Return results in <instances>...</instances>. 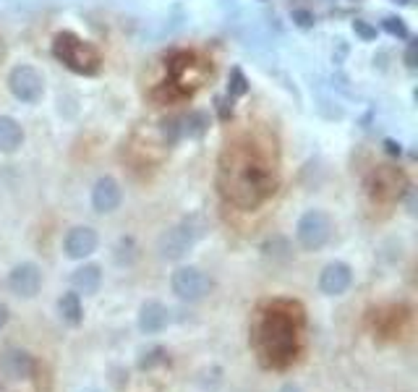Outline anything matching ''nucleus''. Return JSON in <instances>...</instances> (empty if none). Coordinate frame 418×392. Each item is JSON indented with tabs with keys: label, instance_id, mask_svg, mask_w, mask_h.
Segmentation results:
<instances>
[{
	"label": "nucleus",
	"instance_id": "obj_1",
	"mask_svg": "<svg viewBox=\"0 0 418 392\" xmlns=\"http://www.w3.org/2000/svg\"><path fill=\"white\" fill-rule=\"evenodd\" d=\"M219 194L238 209H257L278 188L275 167L257 144H228L219 157Z\"/></svg>",
	"mask_w": 418,
	"mask_h": 392
},
{
	"label": "nucleus",
	"instance_id": "obj_2",
	"mask_svg": "<svg viewBox=\"0 0 418 392\" xmlns=\"http://www.w3.org/2000/svg\"><path fill=\"white\" fill-rule=\"evenodd\" d=\"M303 309L296 301H272L261 309L254 327V348L261 366L285 369L301 348Z\"/></svg>",
	"mask_w": 418,
	"mask_h": 392
},
{
	"label": "nucleus",
	"instance_id": "obj_3",
	"mask_svg": "<svg viewBox=\"0 0 418 392\" xmlns=\"http://www.w3.org/2000/svg\"><path fill=\"white\" fill-rule=\"evenodd\" d=\"M52 55L69 71L81 74V76H94L102 63L100 52L92 48L89 42L76 37L73 31H60L55 42H52Z\"/></svg>",
	"mask_w": 418,
	"mask_h": 392
},
{
	"label": "nucleus",
	"instance_id": "obj_4",
	"mask_svg": "<svg viewBox=\"0 0 418 392\" xmlns=\"http://www.w3.org/2000/svg\"><path fill=\"white\" fill-rule=\"evenodd\" d=\"M296 235H298V244L309 251H317L329 241L332 235V223L324 212L319 209H311L298 220V227H296Z\"/></svg>",
	"mask_w": 418,
	"mask_h": 392
},
{
	"label": "nucleus",
	"instance_id": "obj_5",
	"mask_svg": "<svg viewBox=\"0 0 418 392\" xmlns=\"http://www.w3.org/2000/svg\"><path fill=\"white\" fill-rule=\"evenodd\" d=\"M173 293L180 301H201L209 293V277L196 267H180L173 274Z\"/></svg>",
	"mask_w": 418,
	"mask_h": 392
},
{
	"label": "nucleus",
	"instance_id": "obj_6",
	"mask_svg": "<svg viewBox=\"0 0 418 392\" xmlns=\"http://www.w3.org/2000/svg\"><path fill=\"white\" fill-rule=\"evenodd\" d=\"M8 87L13 92V97L21 102H37L42 97V76L31 66H16L8 76Z\"/></svg>",
	"mask_w": 418,
	"mask_h": 392
},
{
	"label": "nucleus",
	"instance_id": "obj_7",
	"mask_svg": "<svg viewBox=\"0 0 418 392\" xmlns=\"http://www.w3.org/2000/svg\"><path fill=\"white\" fill-rule=\"evenodd\" d=\"M403 186H405V178L395 167H379L368 178V191L377 202H395Z\"/></svg>",
	"mask_w": 418,
	"mask_h": 392
},
{
	"label": "nucleus",
	"instance_id": "obj_8",
	"mask_svg": "<svg viewBox=\"0 0 418 392\" xmlns=\"http://www.w3.org/2000/svg\"><path fill=\"white\" fill-rule=\"evenodd\" d=\"M196 241V230L191 227V223H180L178 227H173L159 238V256L162 259H180L189 251Z\"/></svg>",
	"mask_w": 418,
	"mask_h": 392
},
{
	"label": "nucleus",
	"instance_id": "obj_9",
	"mask_svg": "<svg viewBox=\"0 0 418 392\" xmlns=\"http://www.w3.org/2000/svg\"><path fill=\"white\" fill-rule=\"evenodd\" d=\"M8 285H10V290L16 295H21V298H34L42 285V272L37 270V265H29V262H27V265H19V267H13V272H10L8 277Z\"/></svg>",
	"mask_w": 418,
	"mask_h": 392
},
{
	"label": "nucleus",
	"instance_id": "obj_10",
	"mask_svg": "<svg viewBox=\"0 0 418 392\" xmlns=\"http://www.w3.org/2000/svg\"><path fill=\"white\" fill-rule=\"evenodd\" d=\"M350 283H353V272H350V267L343 265V262L327 265L324 272H322V277H319V288H322V293H327V295H343L350 288Z\"/></svg>",
	"mask_w": 418,
	"mask_h": 392
},
{
	"label": "nucleus",
	"instance_id": "obj_11",
	"mask_svg": "<svg viewBox=\"0 0 418 392\" xmlns=\"http://www.w3.org/2000/svg\"><path fill=\"white\" fill-rule=\"evenodd\" d=\"M120 199H123V191H120L118 181L115 178H100L97 183H94V191H92V204L97 212H113V209H118Z\"/></svg>",
	"mask_w": 418,
	"mask_h": 392
},
{
	"label": "nucleus",
	"instance_id": "obj_12",
	"mask_svg": "<svg viewBox=\"0 0 418 392\" xmlns=\"http://www.w3.org/2000/svg\"><path fill=\"white\" fill-rule=\"evenodd\" d=\"M66 254L71 259H84L97 251V233L92 227H73L69 235H66Z\"/></svg>",
	"mask_w": 418,
	"mask_h": 392
},
{
	"label": "nucleus",
	"instance_id": "obj_13",
	"mask_svg": "<svg viewBox=\"0 0 418 392\" xmlns=\"http://www.w3.org/2000/svg\"><path fill=\"white\" fill-rule=\"evenodd\" d=\"M168 322H170V312L162 304H159V301H150V304L141 306V312H139L141 332L157 335V332H162V330L168 327Z\"/></svg>",
	"mask_w": 418,
	"mask_h": 392
},
{
	"label": "nucleus",
	"instance_id": "obj_14",
	"mask_svg": "<svg viewBox=\"0 0 418 392\" xmlns=\"http://www.w3.org/2000/svg\"><path fill=\"white\" fill-rule=\"evenodd\" d=\"M21 141H24V131L19 123L10 115H0V152H6V155L16 152Z\"/></svg>",
	"mask_w": 418,
	"mask_h": 392
},
{
	"label": "nucleus",
	"instance_id": "obj_15",
	"mask_svg": "<svg viewBox=\"0 0 418 392\" xmlns=\"http://www.w3.org/2000/svg\"><path fill=\"white\" fill-rule=\"evenodd\" d=\"M71 283H73V288L81 290V293H97V288H100V283H102L100 267L97 265L79 267V270L73 272V277H71Z\"/></svg>",
	"mask_w": 418,
	"mask_h": 392
},
{
	"label": "nucleus",
	"instance_id": "obj_16",
	"mask_svg": "<svg viewBox=\"0 0 418 392\" xmlns=\"http://www.w3.org/2000/svg\"><path fill=\"white\" fill-rule=\"evenodd\" d=\"M60 314L69 319L71 324H79L81 316H84V312H81V301L76 293H66L63 298H60Z\"/></svg>",
	"mask_w": 418,
	"mask_h": 392
},
{
	"label": "nucleus",
	"instance_id": "obj_17",
	"mask_svg": "<svg viewBox=\"0 0 418 392\" xmlns=\"http://www.w3.org/2000/svg\"><path fill=\"white\" fill-rule=\"evenodd\" d=\"M382 29L387 31L389 37L408 39V27H405L403 19H398V16H384V19H382Z\"/></svg>",
	"mask_w": 418,
	"mask_h": 392
},
{
	"label": "nucleus",
	"instance_id": "obj_18",
	"mask_svg": "<svg viewBox=\"0 0 418 392\" xmlns=\"http://www.w3.org/2000/svg\"><path fill=\"white\" fill-rule=\"evenodd\" d=\"M246 89H249L246 76L238 69H233V74H230V94H246Z\"/></svg>",
	"mask_w": 418,
	"mask_h": 392
},
{
	"label": "nucleus",
	"instance_id": "obj_19",
	"mask_svg": "<svg viewBox=\"0 0 418 392\" xmlns=\"http://www.w3.org/2000/svg\"><path fill=\"white\" fill-rule=\"evenodd\" d=\"M353 31H356V34H359L361 39H374L377 37V29H374V27H371V24H366V21H361V19H356L353 21Z\"/></svg>",
	"mask_w": 418,
	"mask_h": 392
},
{
	"label": "nucleus",
	"instance_id": "obj_20",
	"mask_svg": "<svg viewBox=\"0 0 418 392\" xmlns=\"http://www.w3.org/2000/svg\"><path fill=\"white\" fill-rule=\"evenodd\" d=\"M293 21L298 24L301 29H311L314 27V13H309V10H293Z\"/></svg>",
	"mask_w": 418,
	"mask_h": 392
},
{
	"label": "nucleus",
	"instance_id": "obj_21",
	"mask_svg": "<svg viewBox=\"0 0 418 392\" xmlns=\"http://www.w3.org/2000/svg\"><path fill=\"white\" fill-rule=\"evenodd\" d=\"M6 322H8V309L0 304V327H6Z\"/></svg>",
	"mask_w": 418,
	"mask_h": 392
},
{
	"label": "nucleus",
	"instance_id": "obj_22",
	"mask_svg": "<svg viewBox=\"0 0 418 392\" xmlns=\"http://www.w3.org/2000/svg\"><path fill=\"white\" fill-rule=\"evenodd\" d=\"M387 152H392V155H400V144H395V141H387Z\"/></svg>",
	"mask_w": 418,
	"mask_h": 392
},
{
	"label": "nucleus",
	"instance_id": "obj_23",
	"mask_svg": "<svg viewBox=\"0 0 418 392\" xmlns=\"http://www.w3.org/2000/svg\"><path fill=\"white\" fill-rule=\"evenodd\" d=\"M280 392H301V390H298V387H293V384H288V387H282Z\"/></svg>",
	"mask_w": 418,
	"mask_h": 392
},
{
	"label": "nucleus",
	"instance_id": "obj_24",
	"mask_svg": "<svg viewBox=\"0 0 418 392\" xmlns=\"http://www.w3.org/2000/svg\"><path fill=\"white\" fill-rule=\"evenodd\" d=\"M395 3H400V6H410L413 0H395Z\"/></svg>",
	"mask_w": 418,
	"mask_h": 392
},
{
	"label": "nucleus",
	"instance_id": "obj_25",
	"mask_svg": "<svg viewBox=\"0 0 418 392\" xmlns=\"http://www.w3.org/2000/svg\"><path fill=\"white\" fill-rule=\"evenodd\" d=\"M84 392H100V390H84Z\"/></svg>",
	"mask_w": 418,
	"mask_h": 392
}]
</instances>
